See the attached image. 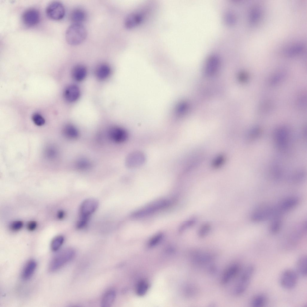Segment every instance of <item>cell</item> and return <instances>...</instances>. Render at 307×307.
Masks as SVG:
<instances>
[{"label": "cell", "instance_id": "23", "mask_svg": "<svg viewBox=\"0 0 307 307\" xmlns=\"http://www.w3.org/2000/svg\"><path fill=\"white\" fill-rule=\"evenodd\" d=\"M86 17L85 12L80 9H76L73 10L71 16V19L74 23H81L85 20Z\"/></svg>", "mask_w": 307, "mask_h": 307}, {"label": "cell", "instance_id": "5", "mask_svg": "<svg viewBox=\"0 0 307 307\" xmlns=\"http://www.w3.org/2000/svg\"><path fill=\"white\" fill-rule=\"evenodd\" d=\"M75 252L71 249H66L58 252L49 262L48 269L52 272L57 270L70 261L74 256Z\"/></svg>", "mask_w": 307, "mask_h": 307}, {"label": "cell", "instance_id": "15", "mask_svg": "<svg viewBox=\"0 0 307 307\" xmlns=\"http://www.w3.org/2000/svg\"><path fill=\"white\" fill-rule=\"evenodd\" d=\"M296 272L302 276H306L307 274V258L306 255L300 257L297 260Z\"/></svg>", "mask_w": 307, "mask_h": 307}, {"label": "cell", "instance_id": "13", "mask_svg": "<svg viewBox=\"0 0 307 307\" xmlns=\"http://www.w3.org/2000/svg\"><path fill=\"white\" fill-rule=\"evenodd\" d=\"M109 136L113 141L117 142H121L126 141L128 137L127 132L122 128L114 127L109 130Z\"/></svg>", "mask_w": 307, "mask_h": 307}, {"label": "cell", "instance_id": "22", "mask_svg": "<svg viewBox=\"0 0 307 307\" xmlns=\"http://www.w3.org/2000/svg\"><path fill=\"white\" fill-rule=\"evenodd\" d=\"M269 227V231L272 234H277L280 230L282 226L283 219L274 218L271 220Z\"/></svg>", "mask_w": 307, "mask_h": 307}, {"label": "cell", "instance_id": "14", "mask_svg": "<svg viewBox=\"0 0 307 307\" xmlns=\"http://www.w3.org/2000/svg\"><path fill=\"white\" fill-rule=\"evenodd\" d=\"M80 91L79 88L75 85L67 87L64 92V96L67 101L73 102L77 100L79 97Z\"/></svg>", "mask_w": 307, "mask_h": 307}, {"label": "cell", "instance_id": "16", "mask_svg": "<svg viewBox=\"0 0 307 307\" xmlns=\"http://www.w3.org/2000/svg\"><path fill=\"white\" fill-rule=\"evenodd\" d=\"M37 266V264L34 260L28 261L25 265L22 273V277L25 280L30 279L33 275Z\"/></svg>", "mask_w": 307, "mask_h": 307}, {"label": "cell", "instance_id": "10", "mask_svg": "<svg viewBox=\"0 0 307 307\" xmlns=\"http://www.w3.org/2000/svg\"><path fill=\"white\" fill-rule=\"evenodd\" d=\"M214 255L209 252L201 251H195L192 252L191 258L193 263L203 265L211 262Z\"/></svg>", "mask_w": 307, "mask_h": 307}, {"label": "cell", "instance_id": "9", "mask_svg": "<svg viewBox=\"0 0 307 307\" xmlns=\"http://www.w3.org/2000/svg\"><path fill=\"white\" fill-rule=\"evenodd\" d=\"M169 203L166 200H160L137 211L133 215L136 217L146 215L165 207L168 205Z\"/></svg>", "mask_w": 307, "mask_h": 307}, {"label": "cell", "instance_id": "30", "mask_svg": "<svg viewBox=\"0 0 307 307\" xmlns=\"http://www.w3.org/2000/svg\"><path fill=\"white\" fill-rule=\"evenodd\" d=\"M23 223L21 221H16L11 222L9 226L10 228L13 231H17L21 229L23 226Z\"/></svg>", "mask_w": 307, "mask_h": 307}, {"label": "cell", "instance_id": "18", "mask_svg": "<svg viewBox=\"0 0 307 307\" xmlns=\"http://www.w3.org/2000/svg\"><path fill=\"white\" fill-rule=\"evenodd\" d=\"M142 17L141 14L134 13L130 14L126 18L125 21V26L130 28L137 25L142 21Z\"/></svg>", "mask_w": 307, "mask_h": 307}, {"label": "cell", "instance_id": "27", "mask_svg": "<svg viewBox=\"0 0 307 307\" xmlns=\"http://www.w3.org/2000/svg\"><path fill=\"white\" fill-rule=\"evenodd\" d=\"M149 287L148 283L145 281H142L139 282L138 285L136 289L137 294L140 296L144 295L147 292Z\"/></svg>", "mask_w": 307, "mask_h": 307}, {"label": "cell", "instance_id": "25", "mask_svg": "<svg viewBox=\"0 0 307 307\" xmlns=\"http://www.w3.org/2000/svg\"><path fill=\"white\" fill-rule=\"evenodd\" d=\"M63 133L64 135L69 138L74 139L77 137L78 133L77 130L71 125H67L64 128Z\"/></svg>", "mask_w": 307, "mask_h": 307}, {"label": "cell", "instance_id": "24", "mask_svg": "<svg viewBox=\"0 0 307 307\" xmlns=\"http://www.w3.org/2000/svg\"><path fill=\"white\" fill-rule=\"evenodd\" d=\"M267 298L263 294H257L253 298L251 301V305L253 307H263L266 304Z\"/></svg>", "mask_w": 307, "mask_h": 307}, {"label": "cell", "instance_id": "31", "mask_svg": "<svg viewBox=\"0 0 307 307\" xmlns=\"http://www.w3.org/2000/svg\"><path fill=\"white\" fill-rule=\"evenodd\" d=\"M196 222L195 218H191L185 222L182 225L180 228V231H183L186 229L193 225Z\"/></svg>", "mask_w": 307, "mask_h": 307}, {"label": "cell", "instance_id": "12", "mask_svg": "<svg viewBox=\"0 0 307 307\" xmlns=\"http://www.w3.org/2000/svg\"><path fill=\"white\" fill-rule=\"evenodd\" d=\"M240 270V265L237 264H234L230 265L225 271L221 279V283L222 285H225L239 273Z\"/></svg>", "mask_w": 307, "mask_h": 307}, {"label": "cell", "instance_id": "4", "mask_svg": "<svg viewBox=\"0 0 307 307\" xmlns=\"http://www.w3.org/2000/svg\"><path fill=\"white\" fill-rule=\"evenodd\" d=\"M255 271L252 265L247 266L241 273L234 288L235 295H240L244 293L248 288Z\"/></svg>", "mask_w": 307, "mask_h": 307}, {"label": "cell", "instance_id": "11", "mask_svg": "<svg viewBox=\"0 0 307 307\" xmlns=\"http://www.w3.org/2000/svg\"><path fill=\"white\" fill-rule=\"evenodd\" d=\"M24 23L28 26H33L37 24L40 20V15L38 11L34 9H30L26 10L22 15Z\"/></svg>", "mask_w": 307, "mask_h": 307}, {"label": "cell", "instance_id": "19", "mask_svg": "<svg viewBox=\"0 0 307 307\" xmlns=\"http://www.w3.org/2000/svg\"><path fill=\"white\" fill-rule=\"evenodd\" d=\"M116 297V293L113 290L107 291L103 295L101 302V306L109 307L113 303Z\"/></svg>", "mask_w": 307, "mask_h": 307}, {"label": "cell", "instance_id": "29", "mask_svg": "<svg viewBox=\"0 0 307 307\" xmlns=\"http://www.w3.org/2000/svg\"><path fill=\"white\" fill-rule=\"evenodd\" d=\"M32 120L34 124L38 126H42L43 125L45 122V121L43 118L40 114L35 113L32 116Z\"/></svg>", "mask_w": 307, "mask_h": 307}, {"label": "cell", "instance_id": "8", "mask_svg": "<svg viewBox=\"0 0 307 307\" xmlns=\"http://www.w3.org/2000/svg\"><path fill=\"white\" fill-rule=\"evenodd\" d=\"M46 13L50 19L54 20L62 19L65 13L63 5L59 2L53 1L49 4L46 9Z\"/></svg>", "mask_w": 307, "mask_h": 307}, {"label": "cell", "instance_id": "26", "mask_svg": "<svg viewBox=\"0 0 307 307\" xmlns=\"http://www.w3.org/2000/svg\"><path fill=\"white\" fill-rule=\"evenodd\" d=\"M64 241V237L61 235L55 237L52 240L51 248L53 251L58 250L63 244Z\"/></svg>", "mask_w": 307, "mask_h": 307}, {"label": "cell", "instance_id": "28", "mask_svg": "<svg viewBox=\"0 0 307 307\" xmlns=\"http://www.w3.org/2000/svg\"><path fill=\"white\" fill-rule=\"evenodd\" d=\"M211 228L210 225L208 223H205L202 225L199 229L198 235L201 237L206 236L209 232Z\"/></svg>", "mask_w": 307, "mask_h": 307}, {"label": "cell", "instance_id": "20", "mask_svg": "<svg viewBox=\"0 0 307 307\" xmlns=\"http://www.w3.org/2000/svg\"><path fill=\"white\" fill-rule=\"evenodd\" d=\"M111 72L110 67L106 64H102L97 67L96 72L97 77L100 80H103L107 78Z\"/></svg>", "mask_w": 307, "mask_h": 307}, {"label": "cell", "instance_id": "6", "mask_svg": "<svg viewBox=\"0 0 307 307\" xmlns=\"http://www.w3.org/2000/svg\"><path fill=\"white\" fill-rule=\"evenodd\" d=\"M307 231V222L303 221L296 225L287 236L285 243L289 247H294L301 240Z\"/></svg>", "mask_w": 307, "mask_h": 307}, {"label": "cell", "instance_id": "35", "mask_svg": "<svg viewBox=\"0 0 307 307\" xmlns=\"http://www.w3.org/2000/svg\"><path fill=\"white\" fill-rule=\"evenodd\" d=\"M224 160L223 157L221 156L218 157L217 159H215L214 161V165L215 166L220 165L221 163Z\"/></svg>", "mask_w": 307, "mask_h": 307}, {"label": "cell", "instance_id": "21", "mask_svg": "<svg viewBox=\"0 0 307 307\" xmlns=\"http://www.w3.org/2000/svg\"><path fill=\"white\" fill-rule=\"evenodd\" d=\"M219 63V58L218 56L215 54L210 55L207 58L206 63V68L207 71L210 72L215 70Z\"/></svg>", "mask_w": 307, "mask_h": 307}, {"label": "cell", "instance_id": "32", "mask_svg": "<svg viewBox=\"0 0 307 307\" xmlns=\"http://www.w3.org/2000/svg\"><path fill=\"white\" fill-rule=\"evenodd\" d=\"M258 8H255L252 13L251 19L253 22L257 21L261 15V11Z\"/></svg>", "mask_w": 307, "mask_h": 307}, {"label": "cell", "instance_id": "34", "mask_svg": "<svg viewBox=\"0 0 307 307\" xmlns=\"http://www.w3.org/2000/svg\"><path fill=\"white\" fill-rule=\"evenodd\" d=\"M37 226V224L35 221H31L28 222L27 225V229L30 231L35 230Z\"/></svg>", "mask_w": 307, "mask_h": 307}, {"label": "cell", "instance_id": "3", "mask_svg": "<svg viewBox=\"0 0 307 307\" xmlns=\"http://www.w3.org/2000/svg\"><path fill=\"white\" fill-rule=\"evenodd\" d=\"M276 212V205L263 204L258 207L252 212L250 219L255 222H261L271 220L274 216Z\"/></svg>", "mask_w": 307, "mask_h": 307}, {"label": "cell", "instance_id": "1", "mask_svg": "<svg viewBox=\"0 0 307 307\" xmlns=\"http://www.w3.org/2000/svg\"><path fill=\"white\" fill-rule=\"evenodd\" d=\"M98 205V201L94 198H87L82 201L79 209V219L76 225L78 229L83 228L86 226L90 218Z\"/></svg>", "mask_w": 307, "mask_h": 307}, {"label": "cell", "instance_id": "33", "mask_svg": "<svg viewBox=\"0 0 307 307\" xmlns=\"http://www.w3.org/2000/svg\"><path fill=\"white\" fill-rule=\"evenodd\" d=\"M162 235L160 234L156 236L153 237L149 243V245L151 246H153L160 241L162 239Z\"/></svg>", "mask_w": 307, "mask_h": 307}, {"label": "cell", "instance_id": "2", "mask_svg": "<svg viewBox=\"0 0 307 307\" xmlns=\"http://www.w3.org/2000/svg\"><path fill=\"white\" fill-rule=\"evenodd\" d=\"M87 36V31L85 27L79 23H73L67 29L65 38L70 45L76 46L83 42Z\"/></svg>", "mask_w": 307, "mask_h": 307}, {"label": "cell", "instance_id": "7", "mask_svg": "<svg viewBox=\"0 0 307 307\" xmlns=\"http://www.w3.org/2000/svg\"><path fill=\"white\" fill-rule=\"evenodd\" d=\"M298 275L297 272L291 269L284 270L281 273L279 282L281 286L286 290L294 288L297 284Z\"/></svg>", "mask_w": 307, "mask_h": 307}, {"label": "cell", "instance_id": "17", "mask_svg": "<svg viewBox=\"0 0 307 307\" xmlns=\"http://www.w3.org/2000/svg\"><path fill=\"white\" fill-rule=\"evenodd\" d=\"M87 73V71L86 67L82 65H78L73 68L72 72V76L75 80L80 81L85 78Z\"/></svg>", "mask_w": 307, "mask_h": 307}, {"label": "cell", "instance_id": "36", "mask_svg": "<svg viewBox=\"0 0 307 307\" xmlns=\"http://www.w3.org/2000/svg\"><path fill=\"white\" fill-rule=\"evenodd\" d=\"M64 212L62 210L59 211L58 212L57 214V217L59 219H63L64 218Z\"/></svg>", "mask_w": 307, "mask_h": 307}]
</instances>
